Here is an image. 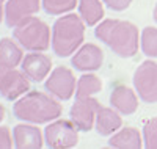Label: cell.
Masks as SVG:
<instances>
[{
	"label": "cell",
	"instance_id": "6da1fadb",
	"mask_svg": "<svg viewBox=\"0 0 157 149\" xmlns=\"http://www.w3.org/2000/svg\"><path fill=\"white\" fill-rule=\"evenodd\" d=\"M96 36L105 43L118 57L132 58L138 52V29L127 21L105 19L96 27Z\"/></svg>",
	"mask_w": 157,
	"mask_h": 149
},
{
	"label": "cell",
	"instance_id": "7a4b0ae2",
	"mask_svg": "<svg viewBox=\"0 0 157 149\" xmlns=\"http://www.w3.org/2000/svg\"><path fill=\"white\" fill-rule=\"evenodd\" d=\"M63 112L61 104L54 97V94L43 91H30L14 104L13 113L22 121L35 124H43L57 119Z\"/></svg>",
	"mask_w": 157,
	"mask_h": 149
},
{
	"label": "cell",
	"instance_id": "3957f363",
	"mask_svg": "<svg viewBox=\"0 0 157 149\" xmlns=\"http://www.w3.org/2000/svg\"><path fill=\"white\" fill-rule=\"evenodd\" d=\"M85 38V21L80 14L61 16L52 29V49L58 57H69Z\"/></svg>",
	"mask_w": 157,
	"mask_h": 149
},
{
	"label": "cell",
	"instance_id": "277c9868",
	"mask_svg": "<svg viewBox=\"0 0 157 149\" xmlns=\"http://www.w3.org/2000/svg\"><path fill=\"white\" fill-rule=\"evenodd\" d=\"M16 41L30 52H43L50 46V29L46 22L35 16L25 17L16 27H13Z\"/></svg>",
	"mask_w": 157,
	"mask_h": 149
},
{
	"label": "cell",
	"instance_id": "5b68a950",
	"mask_svg": "<svg viewBox=\"0 0 157 149\" xmlns=\"http://www.w3.org/2000/svg\"><path fill=\"white\" fill-rule=\"evenodd\" d=\"M46 143L52 149H69L78 143V127L68 119H57L44 130Z\"/></svg>",
	"mask_w": 157,
	"mask_h": 149
},
{
	"label": "cell",
	"instance_id": "8992f818",
	"mask_svg": "<svg viewBox=\"0 0 157 149\" xmlns=\"http://www.w3.org/2000/svg\"><path fill=\"white\" fill-rule=\"evenodd\" d=\"M30 77L16 67L0 64V96L8 101H16L30 90Z\"/></svg>",
	"mask_w": 157,
	"mask_h": 149
},
{
	"label": "cell",
	"instance_id": "52a82bcc",
	"mask_svg": "<svg viewBox=\"0 0 157 149\" xmlns=\"http://www.w3.org/2000/svg\"><path fill=\"white\" fill-rule=\"evenodd\" d=\"M134 85L141 101L148 104L157 102V63L143 61L134 74Z\"/></svg>",
	"mask_w": 157,
	"mask_h": 149
},
{
	"label": "cell",
	"instance_id": "ba28073f",
	"mask_svg": "<svg viewBox=\"0 0 157 149\" xmlns=\"http://www.w3.org/2000/svg\"><path fill=\"white\" fill-rule=\"evenodd\" d=\"M75 77L69 67L64 66L55 67L46 82V90L61 101L71 99L75 93Z\"/></svg>",
	"mask_w": 157,
	"mask_h": 149
},
{
	"label": "cell",
	"instance_id": "9c48e42d",
	"mask_svg": "<svg viewBox=\"0 0 157 149\" xmlns=\"http://www.w3.org/2000/svg\"><path fill=\"white\" fill-rule=\"evenodd\" d=\"M99 108H101V104L93 96L77 97L75 104L71 107V121L78 127V130L90 132L94 126Z\"/></svg>",
	"mask_w": 157,
	"mask_h": 149
},
{
	"label": "cell",
	"instance_id": "30bf717a",
	"mask_svg": "<svg viewBox=\"0 0 157 149\" xmlns=\"http://www.w3.org/2000/svg\"><path fill=\"white\" fill-rule=\"evenodd\" d=\"M41 0H8L5 8V19L8 27H16L25 17H30L39 11Z\"/></svg>",
	"mask_w": 157,
	"mask_h": 149
},
{
	"label": "cell",
	"instance_id": "8fae6325",
	"mask_svg": "<svg viewBox=\"0 0 157 149\" xmlns=\"http://www.w3.org/2000/svg\"><path fill=\"white\" fill-rule=\"evenodd\" d=\"M71 63L78 71H98L104 63V52L96 44H85L75 52Z\"/></svg>",
	"mask_w": 157,
	"mask_h": 149
},
{
	"label": "cell",
	"instance_id": "7c38bea8",
	"mask_svg": "<svg viewBox=\"0 0 157 149\" xmlns=\"http://www.w3.org/2000/svg\"><path fill=\"white\" fill-rule=\"evenodd\" d=\"M52 67V60L39 52L27 53L22 60V71L35 82H43L49 75Z\"/></svg>",
	"mask_w": 157,
	"mask_h": 149
},
{
	"label": "cell",
	"instance_id": "4fadbf2b",
	"mask_svg": "<svg viewBox=\"0 0 157 149\" xmlns=\"http://www.w3.org/2000/svg\"><path fill=\"white\" fill-rule=\"evenodd\" d=\"M110 104L120 113H123V115H132L138 108V97H137L135 91H132L129 86L118 83L112 90Z\"/></svg>",
	"mask_w": 157,
	"mask_h": 149
},
{
	"label": "cell",
	"instance_id": "5bb4252c",
	"mask_svg": "<svg viewBox=\"0 0 157 149\" xmlns=\"http://www.w3.org/2000/svg\"><path fill=\"white\" fill-rule=\"evenodd\" d=\"M14 146L17 149H41L43 147V132L36 126L19 124L13 130Z\"/></svg>",
	"mask_w": 157,
	"mask_h": 149
},
{
	"label": "cell",
	"instance_id": "9a60e30c",
	"mask_svg": "<svg viewBox=\"0 0 157 149\" xmlns=\"http://www.w3.org/2000/svg\"><path fill=\"white\" fill-rule=\"evenodd\" d=\"M123 119L120 116V112L113 110L109 107H101L98 110V116H96V130L99 135H112L113 132H116L121 127Z\"/></svg>",
	"mask_w": 157,
	"mask_h": 149
},
{
	"label": "cell",
	"instance_id": "2e32d148",
	"mask_svg": "<svg viewBox=\"0 0 157 149\" xmlns=\"http://www.w3.org/2000/svg\"><path fill=\"white\" fill-rule=\"evenodd\" d=\"M143 141L145 140H141V135L137 129L126 127L115 133L109 140V144L115 149H140L143 146Z\"/></svg>",
	"mask_w": 157,
	"mask_h": 149
},
{
	"label": "cell",
	"instance_id": "e0dca14e",
	"mask_svg": "<svg viewBox=\"0 0 157 149\" xmlns=\"http://www.w3.org/2000/svg\"><path fill=\"white\" fill-rule=\"evenodd\" d=\"M24 60V52L13 39L3 38L0 41V64L8 67H16Z\"/></svg>",
	"mask_w": 157,
	"mask_h": 149
},
{
	"label": "cell",
	"instance_id": "ac0fdd59",
	"mask_svg": "<svg viewBox=\"0 0 157 149\" xmlns=\"http://www.w3.org/2000/svg\"><path fill=\"white\" fill-rule=\"evenodd\" d=\"M78 14L86 25L93 27L104 17V6L101 0H80L78 2Z\"/></svg>",
	"mask_w": 157,
	"mask_h": 149
},
{
	"label": "cell",
	"instance_id": "d6986e66",
	"mask_svg": "<svg viewBox=\"0 0 157 149\" xmlns=\"http://www.w3.org/2000/svg\"><path fill=\"white\" fill-rule=\"evenodd\" d=\"M102 90L101 78L94 74H85L78 78L77 88H75V96L77 97H90L93 94L99 93Z\"/></svg>",
	"mask_w": 157,
	"mask_h": 149
},
{
	"label": "cell",
	"instance_id": "ffe728a7",
	"mask_svg": "<svg viewBox=\"0 0 157 149\" xmlns=\"http://www.w3.org/2000/svg\"><path fill=\"white\" fill-rule=\"evenodd\" d=\"M141 50L146 57H157V29L155 27H146L143 29L140 36Z\"/></svg>",
	"mask_w": 157,
	"mask_h": 149
},
{
	"label": "cell",
	"instance_id": "44dd1931",
	"mask_svg": "<svg viewBox=\"0 0 157 149\" xmlns=\"http://www.w3.org/2000/svg\"><path fill=\"white\" fill-rule=\"evenodd\" d=\"M77 5V0H43V6L49 14H64L71 10H74Z\"/></svg>",
	"mask_w": 157,
	"mask_h": 149
},
{
	"label": "cell",
	"instance_id": "7402d4cb",
	"mask_svg": "<svg viewBox=\"0 0 157 149\" xmlns=\"http://www.w3.org/2000/svg\"><path fill=\"white\" fill-rule=\"evenodd\" d=\"M143 140L148 149H157V118H151L143 127Z\"/></svg>",
	"mask_w": 157,
	"mask_h": 149
},
{
	"label": "cell",
	"instance_id": "603a6c76",
	"mask_svg": "<svg viewBox=\"0 0 157 149\" xmlns=\"http://www.w3.org/2000/svg\"><path fill=\"white\" fill-rule=\"evenodd\" d=\"M13 138L14 137H11L10 129L5 127V126H0V149L13 147Z\"/></svg>",
	"mask_w": 157,
	"mask_h": 149
},
{
	"label": "cell",
	"instance_id": "cb8c5ba5",
	"mask_svg": "<svg viewBox=\"0 0 157 149\" xmlns=\"http://www.w3.org/2000/svg\"><path fill=\"white\" fill-rule=\"evenodd\" d=\"M102 2L113 11H123V10L129 8L132 0H102Z\"/></svg>",
	"mask_w": 157,
	"mask_h": 149
},
{
	"label": "cell",
	"instance_id": "d4e9b609",
	"mask_svg": "<svg viewBox=\"0 0 157 149\" xmlns=\"http://www.w3.org/2000/svg\"><path fill=\"white\" fill-rule=\"evenodd\" d=\"M2 3H3V2H0V22H2V19H3V16H5V14H3V5H2Z\"/></svg>",
	"mask_w": 157,
	"mask_h": 149
},
{
	"label": "cell",
	"instance_id": "484cf974",
	"mask_svg": "<svg viewBox=\"0 0 157 149\" xmlns=\"http://www.w3.org/2000/svg\"><path fill=\"white\" fill-rule=\"evenodd\" d=\"M5 118V108L2 107V105H0V121H2Z\"/></svg>",
	"mask_w": 157,
	"mask_h": 149
},
{
	"label": "cell",
	"instance_id": "4316f807",
	"mask_svg": "<svg viewBox=\"0 0 157 149\" xmlns=\"http://www.w3.org/2000/svg\"><path fill=\"white\" fill-rule=\"evenodd\" d=\"M152 16H154V21L157 22V3H155V6H154V11H152Z\"/></svg>",
	"mask_w": 157,
	"mask_h": 149
},
{
	"label": "cell",
	"instance_id": "83f0119b",
	"mask_svg": "<svg viewBox=\"0 0 157 149\" xmlns=\"http://www.w3.org/2000/svg\"><path fill=\"white\" fill-rule=\"evenodd\" d=\"M0 2H5V0H0Z\"/></svg>",
	"mask_w": 157,
	"mask_h": 149
}]
</instances>
